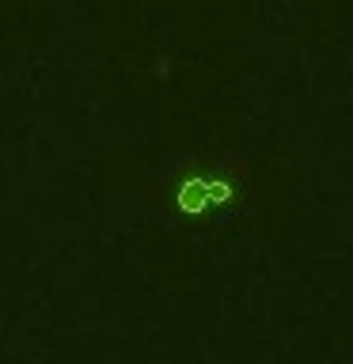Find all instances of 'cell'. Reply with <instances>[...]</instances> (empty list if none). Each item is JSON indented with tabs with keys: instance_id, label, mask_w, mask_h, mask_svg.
<instances>
[{
	"instance_id": "1",
	"label": "cell",
	"mask_w": 353,
	"mask_h": 364,
	"mask_svg": "<svg viewBox=\"0 0 353 364\" xmlns=\"http://www.w3.org/2000/svg\"><path fill=\"white\" fill-rule=\"evenodd\" d=\"M159 216L186 239H213L247 209L251 164L247 152H167L156 167Z\"/></svg>"
}]
</instances>
